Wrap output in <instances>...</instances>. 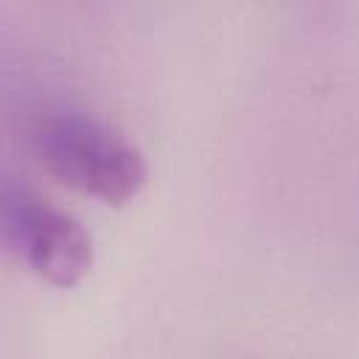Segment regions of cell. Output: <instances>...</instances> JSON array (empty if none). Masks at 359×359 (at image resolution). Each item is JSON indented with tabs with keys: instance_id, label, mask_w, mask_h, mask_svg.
Listing matches in <instances>:
<instances>
[{
	"instance_id": "1",
	"label": "cell",
	"mask_w": 359,
	"mask_h": 359,
	"mask_svg": "<svg viewBox=\"0 0 359 359\" xmlns=\"http://www.w3.org/2000/svg\"><path fill=\"white\" fill-rule=\"evenodd\" d=\"M36 151L53 177L107 205L129 202L149 174L135 143L84 112L45 118L36 129Z\"/></svg>"
},
{
	"instance_id": "2",
	"label": "cell",
	"mask_w": 359,
	"mask_h": 359,
	"mask_svg": "<svg viewBox=\"0 0 359 359\" xmlns=\"http://www.w3.org/2000/svg\"><path fill=\"white\" fill-rule=\"evenodd\" d=\"M0 238L53 286H76L93 269L84 224L17 182L0 188Z\"/></svg>"
}]
</instances>
